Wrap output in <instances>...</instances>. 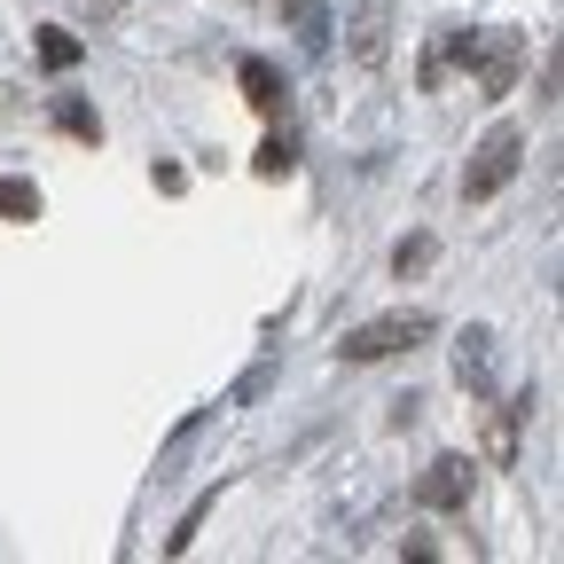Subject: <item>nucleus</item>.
I'll list each match as a JSON object with an SVG mask.
<instances>
[{"mask_svg":"<svg viewBox=\"0 0 564 564\" xmlns=\"http://www.w3.org/2000/svg\"><path fill=\"white\" fill-rule=\"evenodd\" d=\"M352 63H384V0L352 17Z\"/></svg>","mask_w":564,"mask_h":564,"instance_id":"13","label":"nucleus"},{"mask_svg":"<svg viewBox=\"0 0 564 564\" xmlns=\"http://www.w3.org/2000/svg\"><path fill=\"white\" fill-rule=\"evenodd\" d=\"M525 415H533V392H518L510 408H494V423H486V463H494V470L518 463V423H525Z\"/></svg>","mask_w":564,"mask_h":564,"instance_id":"8","label":"nucleus"},{"mask_svg":"<svg viewBox=\"0 0 564 564\" xmlns=\"http://www.w3.org/2000/svg\"><path fill=\"white\" fill-rule=\"evenodd\" d=\"M440 322L423 314V306H408V314H377V322H361V329H345V345H337V361L345 369H369V361H392V352H415L423 337H432Z\"/></svg>","mask_w":564,"mask_h":564,"instance_id":"1","label":"nucleus"},{"mask_svg":"<svg viewBox=\"0 0 564 564\" xmlns=\"http://www.w3.org/2000/svg\"><path fill=\"white\" fill-rule=\"evenodd\" d=\"M518 165H525V133L502 118V126H486V141L470 150V165H463V204H494L510 181H518Z\"/></svg>","mask_w":564,"mask_h":564,"instance_id":"2","label":"nucleus"},{"mask_svg":"<svg viewBox=\"0 0 564 564\" xmlns=\"http://www.w3.org/2000/svg\"><path fill=\"white\" fill-rule=\"evenodd\" d=\"M0 220H17V228L40 220V188H32L24 173H0Z\"/></svg>","mask_w":564,"mask_h":564,"instance_id":"10","label":"nucleus"},{"mask_svg":"<svg viewBox=\"0 0 564 564\" xmlns=\"http://www.w3.org/2000/svg\"><path fill=\"white\" fill-rule=\"evenodd\" d=\"M251 173H259V181L299 173V141H291V133H267V141H259V158H251Z\"/></svg>","mask_w":564,"mask_h":564,"instance_id":"12","label":"nucleus"},{"mask_svg":"<svg viewBox=\"0 0 564 564\" xmlns=\"http://www.w3.org/2000/svg\"><path fill=\"white\" fill-rule=\"evenodd\" d=\"M55 126H63L70 141H102V118H95L79 95H55Z\"/></svg>","mask_w":564,"mask_h":564,"instance_id":"14","label":"nucleus"},{"mask_svg":"<svg viewBox=\"0 0 564 564\" xmlns=\"http://www.w3.org/2000/svg\"><path fill=\"white\" fill-rule=\"evenodd\" d=\"M518 63H525V32H502V24H494V32L470 40V70H478V95H486V102L518 87Z\"/></svg>","mask_w":564,"mask_h":564,"instance_id":"3","label":"nucleus"},{"mask_svg":"<svg viewBox=\"0 0 564 564\" xmlns=\"http://www.w3.org/2000/svg\"><path fill=\"white\" fill-rule=\"evenodd\" d=\"M79 55H87V40H79V32L40 24V63H47V70H79Z\"/></svg>","mask_w":564,"mask_h":564,"instance_id":"11","label":"nucleus"},{"mask_svg":"<svg viewBox=\"0 0 564 564\" xmlns=\"http://www.w3.org/2000/svg\"><path fill=\"white\" fill-rule=\"evenodd\" d=\"M236 87H243V102H251L259 118L282 126V102H291V95H282V70H274L267 55H243V63H236Z\"/></svg>","mask_w":564,"mask_h":564,"instance_id":"7","label":"nucleus"},{"mask_svg":"<svg viewBox=\"0 0 564 564\" xmlns=\"http://www.w3.org/2000/svg\"><path fill=\"white\" fill-rule=\"evenodd\" d=\"M415 510H470V455H440L432 470L415 478Z\"/></svg>","mask_w":564,"mask_h":564,"instance_id":"4","label":"nucleus"},{"mask_svg":"<svg viewBox=\"0 0 564 564\" xmlns=\"http://www.w3.org/2000/svg\"><path fill=\"white\" fill-rule=\"evenodd\" d=\"M455 384L470 400H494V329H463L455 337Z\"/></svg>","mask_w":564,"mask_h":564,"instance_id":"6","label":"nucleus"},{"mask_svg":"<svg viewBox=\"0 0 564 564\" xmlns=\"http://www.w3.org/2000/svg\"><path fill=\"white\" fill-rule=\"evenodd\" d=\"M432 259H440V243H432V236H400V243H392V274H400V282H415Z\"/></svg>","mask_w":564,"mask_h":564,"instance_id":"15","label":"nucleus"},{"mask_svg":"<svg viewBox=\"0 0 564 564\" xmlns=\"http://www.w3.org/2000/svg\"><path fill=\"white\" fill-rule=\"evenodd\" d=\"M212 510H220V486H204V494H196V502L181 510V525L165 533V556H188V541L204 533V518H212Z\"/></svg>","mask_w":564,"mask_h":564,"instance_id":"9","label":"nucleus"},{"mask_svg":"<svg viewBox=\"0 0 564 564\" xmlns=\"http://www.w3.org/2000/svg\"><path fill=\"white\" fill-rule=\"evenodd\" d=\"M470 40H478L470 24H440L432 47H423V63H415V87H423V95H440V87H447V70L470 63Z\"/></svg>","mask_w":564,"mask_h":564,"instance_id":"5","label":"nucleus"}]
</instances>
